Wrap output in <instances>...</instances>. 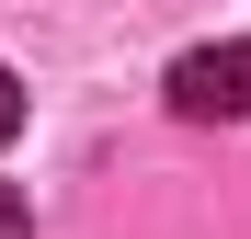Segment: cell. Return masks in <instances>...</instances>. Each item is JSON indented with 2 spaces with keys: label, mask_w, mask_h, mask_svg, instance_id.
Wrapping results in <instances>:
<instances>
[{
  "label": "cell",
  "mask_w": 251,
  "mask_h": 239,
  "mask_svg": "<svg viewBox=\"0 0 251 239\" xmlns=\"http://www.w3.org/2000/svg\"><path fill=\"white\" fill-rule=\"evenodd\" d=\"M12 137H23V80L0 68V148H12Z\"/></svg>",
  "instance_id": "7a4b0ae2"
},
{
  "label": "cell",
  "mask_w": 251,
  "mask_h": 239,
  "mask_svg": "<svg viewBox=\"0 0 251 239\" xmlns=\"http://www.w3.org/2000/svg\"><path fill=\"white\" fill-rule=\"evenodd\" d=\"M172 114L183 126H251V46H183L172 57Z\"/></svg>",
  "instance_id": "6da1fadb"
},
{
  "label": "cell",
  "mask_w": 251,
  "mask_h": 239,
  "mask_svg": "<svg viewBox=\"0 0 251 239\" xmlns=\"http://www.w3.org/2000/svg\"><path fill=\"white\" fill-rule=\"evenodd\" d=\"M0 239H34V205H23L12 182H0Z\"/></svg>",
  "instance_id": "3957f363"
}]
</instances>
